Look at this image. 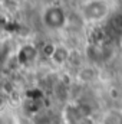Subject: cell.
<instances>
[{
    "instance_id": "obj_1",
    "label": "cell",
    "mask_w": 122,
    "mask_h": 124,
    "mask_svg": "<svg viewBox=\"0 0 122 124\" xmlns=\"http://www.w3.org/2000/svg\"><path fill=\"white\" fill-rule=\"evenodd\" d=\"M108 0H86L81 6V16L86 23H99L109 16Z\"/></svg>"
},
{
    "instance_id": "obj_2",
    "label": "cell",
    "mask_w": 122,
    "mask_h": 124,
    "mask_svg": "<svg viewBox=\"0 0 122 124\" xmlns=\"http://www.w3.org/2000/svg\"><path fill=\"white\" fill-rule=\"evenodd\" d=\"M68 22L66 12L61 6H47L42 12V23L49 31H61Z\"/></svg>"
},
{
    "instance_id": "obj_3",
    "label": "cell",
    "mask_w": 122,
    "mask_h": 124,
    "mask_svg": "<svg viewBox=\"0 0 122 124\" xmlns=\"http://www.w3.org/2000/svg\"><path fill=\"white\" fill-rule=\"evenodd\" d=\"M17 61L19 63H22V65H27V63H30L36 59V56H37V48L34 46V45H30V43H26V45H23L20 49H19V52H17Z\"/></svg>"
},
{
    "instance_id": "obj_4",
    "label": "cell",
    "mask_w": 122,
    "mask_h": 124,
    "mask_svg": "<svg viewBox=\"0 0 122 124\" xmlns=\"http://www.w3.org/2000/svg\"><path fill=\"white\" fill-rule=\"evenodd\" d=\"M99 124H122V108L115 107L106 110L101 116Z\"/></svg>"
},
{
    "instance_id": "obj_5",
    "label": "cell",
    "mask_w": 122,
    "mask_h": 124,
    "mask_svg": "<svg viewBox=\"0 0 122 124\" xmlns=\"http://www.w3.org/2000/svg\"><path fill=\"white\" fill-rule=\"evenodd\" d=\"M69 55H70V49L69 48H66L65 45H56L55 52L50 56V61L55 65H58V66H62V65L69 62Z\"/></svg>"
},
{
    "instance_id": "obj_6",
    "label": "cell",
    "mask_w": 122,
    "mask_h": 124,
    "mask_svg": "<svg viewBox=\"0 0 122 124\" xmlns=\"http://www.w3.org/2000/svg\"><path fill=\"white\" fill-rule=\"evenodd\" d=\"M96 78H98V71L93 66H82L78 71V79L83 84L93 82Z\"/></svg>"
},
{
    "instance_id": "obj_7",
    "label": "cell",
    "mask_w": 122,
    "mask_h": 124,
    "mask_svg": "<svg viewBox=\"0 0 122 124\" xmlns=\"http://www.w3.org/2000/svg\"><path fill=\"white\" fill-rule=\"evenodd\" d=\"M109 26H111L112 31H115L116 33H122V13L121 12H118V13L111 16Z\"/></svg>"
},
{
    "instance_id": "obj_8",
    "label": "cell",
    "mask_w": 122,
    "mask_h": 124,
    "mask_svg": "<svg viewBox=\"0 0 122 124\" xmlns=\"http://www.w3.org/2000/svg\"><path fill=\"white\" fill-rule=\"evenodd\" d=\"M69 65L75 66V68H82V54L76 49H70V55H69Z\"/></svg>"
},
{
    "instance_id": "obj_9",
    "label": "cell",
    "mask_w": 122,
    "mask_h": 124,
    "mask_svg": "<svg viewBox=\"0 0 122 124\" xmlns=\"http://www.w3.org/2000/svg\"><path fill=\"white\" fill-rule=\"evenodd\" d=\"M55 48H56V45H53V43H46V45L43 46L42 52H43V55H45L46 58H49V59H50V56H52V55H53V52H55Z\"/></svg>"
}]
</instances>
